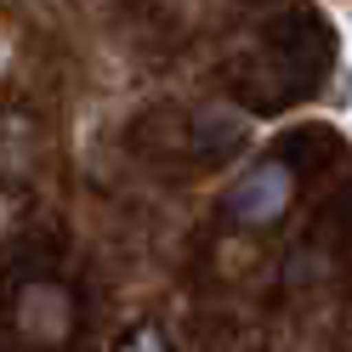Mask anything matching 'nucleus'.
I'll list each match as a JSON object with an SVG mask.
<instances>
[{"mask_svg":"<svg viewBox=\"0 0 352 352\" xmlns=\"http://www.w3.org/2000/svg\"><path fill=\"white\" fill-rule=\"evenodd\" d=\"M74 329V296L52 278H29L12 296V336L29 346H63Z\"/></svg>","mask_w":352,"mask_h":352,"instance_id":"1","label":"nucleus"},{"mask_svg":"<svg viewBox=\"0 0 352 352\" xmlns=\"http://www.w3.org/2000/svg\"><path fill=\"white\" fill-rule=\"evenodd\" d=\"M284 193H290V170H284V153H278L273 165H256L245 182L233 188V216L239 222H267L284 205Z\"/></svg>","mask_w":352,"mask_h":352,"instance_id":"2","label":"nucleus"},{"mask_svg":"<svg viewBox=\"0 0 352 352\" xmlns=\"http://www.w3.org/2000/svg\"><path fill=\"white\" fill-rule=\"evenodd\" d=\"M120 352H165V341L153 336V329H137V336H131V341H125Z\"/></svg>","mask_w":352,"mask_h":352,"instance_id":"3","label":"nucleus"}]
</instances>
